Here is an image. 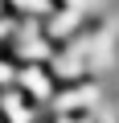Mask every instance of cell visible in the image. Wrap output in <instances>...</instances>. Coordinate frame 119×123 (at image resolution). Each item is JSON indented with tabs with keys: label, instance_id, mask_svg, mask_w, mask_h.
<instances>
[{
	"label": "cell",
	"instance_id": "obj_2",
	"mask_svg": "<svg viewBox=\"0 0 119 123\" xmlns=\"http://www.w3.org/2000/svg\"><path fill=\"white\" fill-rule=\"evenodd\" d=\"M0 111L8 115V123H29V119H33V107H29V98H25V90L17 94L13 86H8L4 94H0Z\"/></svg>",
	"mask_w": 119,
	"mask_h": 123
},
{
	"label": "cell",
	"instance_id": "obj_3",
	"mask_svg": "<svg viewBox=\"0 0 119 123\" xmlns=\"http://www.w3.org/2000/svg\"><path fill=\"white\" fill-rule=\"evenodd\" d=\"M62 123H90V119H74V115H62Z\"/></svg>",
	"mask_w": 119,
	"mask_h": 123
},
{
	"label": "cell",
	"instance_id": "obj_1",
	"mask_svg": "<svg viewBox=\"0 0 119 123\" xmlns=\"http://www.w3.org/2000/svg\"><path fill=\"white\" fill-rule=\"evenodd\" d=\"M17 86L29 94V98H53V70L45 74L41 66H25V70H17Z\"/></svg>",
	"mask_w": 119,
	"mask_h": 123
}]
</instances>
